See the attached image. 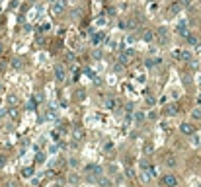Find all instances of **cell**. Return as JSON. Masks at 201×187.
<instances>
[{
	"mask_svg": "<svg viewBox=\"0 0 201 187\" xmlns=\"http://www.w3.org/2000/svg\"><path fill=\"white\" fill-rule=\"evenodd\" d=\"M141 37H143V41H146V43H152V41H154V31H152V29H143V33H141Z\"/></svg>",
	"mask_w": 201,
	"mask_h": 187,
	"instance_id": "cell-9",
	"label": "cell"
},
{
	"mask_svg": "<svg viewBox=\"0 0 201 187\" xmlns=\"http://www.w3.org/2000/svg\"><path fill=\"white\" fill-rule=\"evenodd\" d=\"M133 57H135V53H133L131 49H127L125 53H121V55H119V62H121V66H129L133 62Z\"/></svg>",
	"mask_w": 201,
	"mask_h": 187,
	"instance_id": "cell-3",
	"label": "cell"
},
{
	"mask_svg": "<svg viewBox=\"0 0 201 187\" xmlns=\"http://www.w3.org/2000/svg\"><path fill=\"white\" fill-rule=\"evenodd\" d=\"M35 162L37 164H41V162H45V154H43V152H39L37 156H35Z\"/></svg>",
	"mask_w": 201,
	"mask_h": 187,
	"instance_id": "cell-25",
	"label": "cell"
},
{
	"mask_svg": "<svg viewBox=\"0 0 201 187\" xmlns=\"http://www.w3.org/2000/svg\"><path fill=\"white\" fill-rule=\"evenodd\" d=\"M66 187H72V185H66Z\"/></svg>",
	"mask_w": 201,
	"mask_h": 187,
	"instance_id": "cell-35",
	"label": "cell"
},
{
	"mask_svg": "<svg viewBox=\"0 0 201 187\" xmlns=\"http://www.w3.org/2000/svg\"><path fill=\"white\" fill-rule=\"evenodd\" d=\"M78 175H76V173H70V183H78Z\"/></svg>",
	"mask_w": 201,
	"mask_h": 187,
	"instance_id": "cell-28",
	"label": "cell"
},
{
	"mask_svg": "<svg viewBox=\"0 0 201 187\" xmlns=\"http://www.w3.org/2000/svg\"><path fill=\"white\" fill-rule=\"evenodd\" d=\"M72 138L74 140H82L84 138V129H82V127H74V129H72Z\"/></svg>",
	"mask_w": 201,
	"mask_h": 187,
	"instance_id": "cell-13",
	"label": "cell"
},
{
	"mask_svg": "<svg viewBox=\"0 0 201 187\" xmlns=\"http://www.w3.org/2000/svg\"><path fill=\"white\" fill-rule=\"evenodd\" d=\"M176 33H178L180 37H184V39H186V37H187V35H189L192 31H189V29L186 28V23H180L178 28H176Z\"/></svg>",
	"mask_w": 201,
	"mask_h": 187,
	"instance_id": "cell-11",
	"label": "cell"
},
{
	"mask_svg": "<svg viewBox=\"0 0 201 187\" xmlns=\"http://www.w3.org/2000/svg\"><path fill=\"white\" fill-rule=\"evenodd\" d=\"M127 178H135V173H133V170H131V168L127 170Z\"/></svg>",
	"mask_w": 201,
	"mask_h": 187,
	"instance_id": "cell-32",
	"label": "cell"
},
{
	"mask_svg": "<svg viewBox=\"0 0 201 187\" xmlns=\"http://www.w3.org/2000/svg\"><path fill=\"white\" fill-rule=\"evenodd\" d=\"M53 187H63V179H57V181L53 183Z\"/></svg>",
	"mask_w": 201,
	"mask_h": 187,
	"instance_id": "cell-30",
	"label": "cell"
},
{
	"mask_svg": "<svg viewBox=\"0 0 201 187\" xmlns=\"http://www.w3.org/2000/svg\"><path fill=\"white\" fill-rule=\"evenodd\" d=\"M180 4H182V8H189L192 6V0H178Z\"/></svg>",
	"mask_w": 201,
	"mask_h": 187,
	"instance_id": "cell-26",
	"label": "cell"
},
{
	"mask_svg": "<svg viewBox=\"0 0 201 187\" xmlns=\"http://www.w3.org/2000/svg\"><path fill=\"white\" fill-rule=\"evenodd\" d=\"M182 10H184V8H182V4H180L178 0H172V4L168 6V14H170V16H176V14H180Z\"/></svg>",
	"mask_w": 201,
	"mask_h": 187,
	"instance_id": "cell-6",
	"label": "cell"
},
{
	"mask_svg": "<svg viewBox=\"0 0 201 187\" xmlns=\"http://www.w3.org/2000/svg\"><path fill=\"white\" fill-rule=\"evenodd\" d=\"M152 150H154V146H152V142H146V144H145V154L149 156L150 152H152Z\"/></svg>",
	"mask_w": 201,
	"mask_h": 187,
	"instance_id": "cell-23",
	"label": "cell"
},
{
	"mask_svg": "<svg viewBox=\"0 0 201 187\" xmlns=\"http://www.w3.org/2000/svg\"><path fill=\"white\" fill-rule=\"evenodd\" d=\"M18 103H20V98H18V96H14V94H10V96H8V105L16 107Z\"/></svg>",
	"mask_w": 201,
	"mask_h": 187,
	"instance_id": "cell-16",
	"label": "cell"
},
{
	"mask_svg": "<svg viewBox=\"0 0 201 187\" xmlns=\"http://www.w3.org/2000/svg\"><path fill=\"white\" fill-rule=\"evenodd\" d=\"M192 117H193V119H201V107H195V109H193V111H192Z\"/></svg>",
	"mask_w": 201,
	"mask_h": 187,
	"instance_id": "cell-22",
	"label": "cell"
},
{
	"mask_svg": "<svg viewBox=\"0 0 201 187\" xmlns=\"http://www.w3.org/2000/svg\"><path fill=\"white\" fill-rule=\"evenodd\" d=\"M141 179H143V181H149V179H150V170H149V172H143V173H141Z\"/></svg>",
	"mask_w": 201,
	"mask_h": 187,
	"instance_id": "cell-24",
	"label": "cell"
},
{
	"mask_svg": "<svg viewBox=\"0 0 201 187\" xmlns=\"http://www.w3.org/2000/svg\"><path fill=\"white\" fill-rule=\"evenodd\" d=\"M92 55H94V59H102V51H100V49H96Z\"/></svg>",
	"mask_w": 201,
	"mask_h": 187,
	"instance_id": "cell-29",
	"label": "cell"
},
{
	"mask_svg": "<svg viewBox=\"0 0 201 187\" xmlns=\"http://www.w3.org/2000/svg\"><path fill=\"white\" fill-rule=\"evenodd\" d=\"M154 37H158L160 45H164V43L168 41V28H166V25H160V28L154 31Z\"/></svg>",
	"mask_w": 201,
	"mask_h": 187,
	"instance_id": "cell-4",
	"label": "cell"
},
{
	"mask_svg": "<svg viewBox=\"0 0 201 187\" xmlns=\"http://www.w3.org/2000/svg\"><path fill=\"white\" fill-rule=\"evenodd\" d=\"M164 166H166V168H176V166H178V158L174 154H166L164 156Z\"/></svg>",
	"mask_w": 201,
	"mask_h": 187,
	"instance_id": "cell-7",
	"label": "cell"
},
{
	"mask_svg": "<svg viewBox=\"0 0 201 187\" xmlns=\"http://www.w3.org/2000/svg\"><path fill=\"white\" fill-rule=\"evenodd\" d=\"M160 62H162L160 59H145V66L146 68H154L156 65H160Z\"/></svg>",
	"mask_w": 201,
	"mask_h": 187,
	"instance_id": "cell-15",
	"label": "cell"
},
{
	"mask_svg": "<svg viewBox=\"0 0 201 187\" xmlns=\"http://www.w3.org/2000/svg\"><path fill=\"white\" fill-rule=\"evenodd\" d=\"M63 10H65V6H63L61 2H59V4H55V6H53V12H55V14H61Z\"/></svg>",
	"mask_w": 201,
	"mask_h": 187,
	"instance_id": "cell-21",
	"label": "cell"
},
{
	"mask_svg": "<svg viewBox=\"0 0 201 187\" xmlns=\"http://www.w3.org/2000/svg\"><path fill=\"white\" fill-rule=\"evenodd\" d=\"M141 170H143V172H149V170H150V162L146 158L141 160Z\"/></svg>",
	"mask_w": 201,
	"mask_h": 187,
	"instance_id": "cell-19",
	"label": "cell"
},
{
	"mask_svg": "<svg viewBox=\"0 0 201 187\" xmlns=\"http://www.w3.org/2000/svg\"><path fill=\"white\" fill-rule=\"evenodd\" d=\"M103 105L108 109H115V99H111V98H106L103 99Z\"/></svg>",
	"mask_w": 201,
	"mask_h": 187,
	"instance_id": "cell-17",
	"label": "cell"
},
{
	"mask_svg": "<svg viewBox=\"0 0 201 187\" xmlns=\"http://www.w3.org/2000/svg\"><path fill=\"white\" fill-rule=\"evenodd\" d=\"M186 41H187V45H192L193 49H197V47H199V39H197L195 35H193V33H189V35H187Z\"/></svg>",
	"mask_w": 201,
	"mask_h": 187,
	"instance_id": "cell-14",
	"label": "cell"
},
{
	"mask_svg": "<svg viewBox=\"0 0 201 187\" xmlns=\"http://www.w3.org/2000/svg\"><path fill=\"white\" fill-rule=\"evenodd\" d=\"M0 53H2V45H0Z\"/></svg>",
	"mask_w": 201,
	"mask_h": 187,
	"instance_id": "cell-34",
	"label": "cell"
},
{
	"mask_svg": "<svg viewBox=\"0 0 201 187\" xmlns=\"http://www.w3.org/2000/svg\"><path fill=\"white\" fill-rule=\"evenodd\" d=\"M180 113V103H168L166 107H164V115H168V117H176Z\"/></svg>",
	"mask_w": 201,
	"mask_h": 187,
	"instance_id": "cell-5",
	"label": "cell"
},
{
	"mask_svg": "<svg viewBox=\"0 0 201 187\" xmlns=\"http://www.w3.org/2000/svg\"><path fill=\"white\" fill-rule=\"evenodd\" d=\"M100 185H102V187H109V185H111V181H109V179H100Z\"/></svg>",
	"mask_w": 201,
	"mask_h": 187,
	"instance_id": "cell-27",
	"label": "cell"
},
{
	"mask_svg": "<svg viewBox=\"0 0 201 187\" xmlns=\"http://www.w3.org/2000/svg\"><path fill=\"white\" fill-rule=\"evenodd\" d=\"M178 59H180L182 62H189V61L193 59V57H192V53L187 51V49H184V51H180V53H178Z\"/></svg>",
	"mask_w": 201,
	"mask_h": 187,
	"instance_id": "cell-12",
	"label": "cell"
},
{
	"mask_svg": "<svg viewBox=\"0 0 201 187\" xmlns=\"http://www.w3.org/2000/svg\"><path fill=\"white\" fill-rule=\"evenodd\" d=\"M4 164H6V156H2V154H0V168H2Z\"/></svg>",
	"mask_w": 201,
	"mask_h": 187,
	"instance_id": "cell-31",
	"label": "cell"
},
{
	"mask_svg": "<svg viewBox=\"0 0 201 187\" xmlns=\"http://www.w3.org/2000/svg\"><path fill=\"white\" fill-rule=\"evenodd\" d=\"M180 133H182L184 136H192V135H195V125H193V123H189V121L182 123V125H180Z\"/></svg>",
	"mask_w": 201,
	"mask_h": 187,
	"instance_id": "cell-2",
	"label": "cell"
},
{
	"mask_svg": "<svg viewBox=\"0 0 201 187\" xmlns=\"http://www.w3.org/2000/svg\"><path fill=\"white\" fill-rule=\"evenodd\" d=\"M146 103H150V105H152V103H154V98H152V96H149V98H146Z\"/></svg>",
	"mask_w": 201,
	"mask_h": 187,
	"instance_id": "cell-33",
	"label": "cell"
},
{
	"mask_svg": "<svg viewBox=\"0 0 201 187\" xmlns=\"http://www.w3.org/2000/svg\"><path fill=\"white\" fill-rule=\"evenodd\" d=\"M86 173H90V175H100V173H102V168L96 166V164H90V166H86Z\"/></svg>",
	"mask_w": 201,
	"mask_h": 187,
	"instance_id": "cell-10",
	"label": "cell"
},
{
	"mask_svg": "<svg viewBox=\"0 0 201 187\" xmlns=\"http://www.w3.org/2000/svg\"><path fill=\"white\" fill-rule=\"evenodd\" d=\"M160 183H162L164 187H178V178L168 172V173H164L162 178H160Z\"/></svg>",
	"mask_w": 201,
	"mask_h": 187,
	"instance_id": "cell-1",
	"label": "cell"
},
{
	"mask_svg": "<svg viewBox=\"0 0 201 187\" xmlns=\"http://www.w3.org/2000/svg\"><path fill=\"white\" fill-rule=\"evenodd\" d=\"M145 119H146V117H145V113H143V111H137L135 113V123H137V125H141Z\"/></svg>",
	"mask_w": 201,
	"mask_h": 187,
	"instance_id": "cell-18",
	"label": "cell"
},
{
	"mask_svg": "<svg viewBox=\"0 0 201 187\" xmlns=\"http://www.w3.org/2000/svg\"><path fill=\"white\" fill-rule=\"evenodd\" d=\"M55 78H57V82H65V66L63 65L55 66Z\"/></svg>",
	"mask_w": 201,
	"mask_h": 187,
	"instance_id": "cell-8",
	"label": "cell"
},
{
	"mask_svg": "<svg viewBox=\"0 0 201 187\" xmlns=\"http://www.w3.org/2000/svg\"><path fill=\"white\" fill-rule=\"evenodd\" d=\"M22 175H23V178H31V175H33V168H23L22 170Z\"/></svg>",
	"mask_w": 201,
	"mask_h": 187,
	"instance_id": "cell-20",
	"label": "cell"
}]
</instances>
